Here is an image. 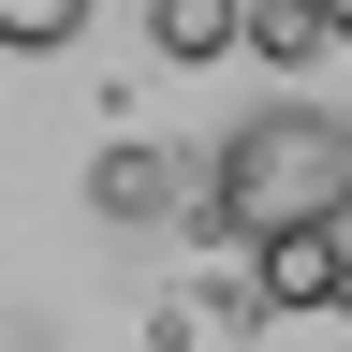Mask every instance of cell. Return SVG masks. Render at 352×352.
Wrapping results in <instances>:
<instances>
[{"instance_id":"52a82bcc","label":"cell","mask_w":352,"mask_h":352,"mask_svg":"<svg viewBox=\"0 0 352 352\" xmlns=\"http://www.w3.org/2000/svg\"><path fill=\"white\" fill-rule=\"evenodd\" d=\"M323 30H338V44H352V0H323Z\"/></svg>"},{"instance_id":"8992f818","label":"cell","mask_w":352,"mask_h":352,"mask_svg":"<svg viewBox=\"0 0 352 352\" xmlns=\"http://www.w3.org/2000/svg\"><path fill=\"white\" fill-rule=\"evenodd\" d=\"M250 44H264V59H323V0H250Z\"/></svg>"},{"instance_id":"3957f363","label":"cell","mask_w":352,"mask_h":352,"mask_svg":"<svg viewBox=\"0 0 352 352\" xmlns=\"http://www.w3.org/2000/svg\"><path fill=\"white\" fill-rule=\"evenodd\" d=\"M352 279V220H323V235H279L264 250V308H323Z\"/></svg>"},{"instance_id":"7a4b0ae2","label":"cell","mask_w":352,"mask_h":352,"mask_svg":"<svg viewBox=\"0 0 352 352\" xmlns=\"http://www.w3.org/2000/svg\"><path fill=\"white\" fill-rule=\"evenodd\" d=\"M191 191H206V162L147 147V132H118V147L88 162V206H103V220H191Z\"/></svg>"},{"instance_id":"6da1fadb","label":"cell","mask_w":352,"mask_h":352,"mask_svg":"<svg viewBox=\"0 0 352 352\" xmlns=\"http://www.w3.org/2000/svg\"><path fill=\"white\" fill-rule=\"evenodd\" d=\"M323 220H352V118H338V103H250V118L206 147L191 235L279 250V235H323Z\"/></svg>"},{"instance_id":"5b68a950","label":"cell","mask_w":352,"mask_h":352,"mask_svg":"<svg viewBox=\"0 0 352 352\" xmlns=\"http://www.w3.org/2000/svg\"><path fill=\"white\" fill-rule=\"evenodd\" d=\"M88 15H103V0H0V59H59Z\"/></svg>"},{"instance_id":"277c9868","label":"cell","mask_w":352,"mask_h":352,"mask_svg":"<svg viewBox=\"0 0 352 352\" xmlns=\"http://www.w3.org/2000/svg\"><path fill=\"white\" fill-rule=\"evenodd\" d=\"M147 44L162 59H220V44H250V0H147Z\"/></svg>"}]
</instances>
